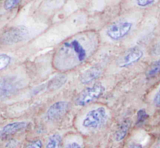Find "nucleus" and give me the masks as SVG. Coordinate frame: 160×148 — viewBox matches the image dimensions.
I'll return each mask as SVG.
<instances>
[{
    "mask_svg": "<svg viewBox=\"0 0 160 148\" xmlns=\"http://www.w3.org/2000/svg\"><path fill=\"white\" fill-rule=\"evenodd\" d=\"M93 36L73 37L61 44L54 54V66L61 71L75 68L82 64L94 49Z\"/></svg>",
    "mask_w": 160,
    "mask_h": 148,
    "instance_id": "1",
    "label": "nucleus"
},
{
    "mask_svg": "<svg viewBox=\"0 0 160 148\" xmlns=\"http://www.w3.org/2000/svg\"><path fill=\"white\" fill-rule=\"evenodd\" d=\"M108 118L107 110L99 107L90 111L82 120V126L87 129H98L106 122Z\"/></svg>",
    "mask_w": 160,
    "mask_h": 148,
    "instance_id": "2",
    "label": "nucleus"
},
{
    "mask_svg": "<svg viewBox=\"0 0 160 148\" xmlns=\"http://www.w3.org/2000/svg\"><path fill=\"white\" fill-rule=\"evenodd\" d=\"M28 35V30L25 26L19 25L11 27L4 31L0 36V43L5 46L17 44L26 38Z\"/></svg>",
    "mask_w": 160,
    "mask_h": 148,
    "instance_id": "3",
    "label": "nucleus"
},
{
    "mask_svg": "<svg viewBox=\"0 0 160 148\" xmlns=\"http://www.w3.org/2000/svg\"><path fill=\"white\" fill-rule=\"evenodd\" d=\"M105 88L101 83L98 82L90 87L86 88L80 92L76 99V104L80 107H84L90 104L97 99L100 98L104 93Z\"/></svg>",
    "mask_w": 160,
    "mask_h": 148,
    "instance_id": "4",
    "label": "nucleus"
},
{
    "mask_svg": "<svg viewBox=\"0 0 160 148\" xmlns=\"http://www.w3.org/2000/svg\"><path fill=\"white\" fill-rule=\"evenodd\" d=\"M133 24L129 21H118L113 23L106 31L108 37L114 41L122 39L127 36L131 31Z\"/></svg>",
    "mask_w": 160,
    "mask_h": 148,
    "instance_id": "5",
    "label": "nucleus"
},
{
    "mask_svg": "<svg viewBox=\"0 0 160 148\" xmlns=\"http://www.w3.org/2000/svg\"><path fill=\"white\" fill-rule=\"evenodd\" d=\"M18 80L13 77L0 78V99H6L13 96L18 89Z\"/></svg>",
    "mask_w": 160,
    "mask_h": 148,
    "instance_id": "6",
    "label": "nucleus"
},
{
    "mask_svg": "<svg viewBox=\"0 0 160 148\" xmlns=\"http://www.w3.org/2000/svg\"><path fill=\"white\" fill-rule=\"evenodd\" d=\"M70 104L67 101H58L52 104L47 112V118L49 121H57L61 119L68 111Z\"/></svg>",
    "mask_w": 160,
    "mask_h": 148,
    "instance_id": "7",
    "label": "nucleus"
},
{
    "mask_svg": "<svg viewBox=\"0 0 160 148\" xmlns=\"http://www.w3.org/2000/svg\"><path fill=\"white\" fill-rule=\"evenodd\" d=\"M28 123L25 121H14L6 125L0 130V138L5 140L11 138L13 136L22 132L27 128Z\"/></svg>",
    "mask_w": 160,
    "mask_h": 148,
    "instance_id": "8",
    "label": "nucleus"
},
{
    "mask_svg": "<svg viewBox=\"0 0 160 148\" xmlns=\"http://www.w3.org/2000/svg\"><path fill=\"white\" fill-rule=\"evenodd\" d=\"M144 53L139 48H133V49H130L125 55L122 61H121L120 67H126L138 62L141 58L143 57Z\"/></svg>",
    "mask_w": 160,
    "mask_h": 148,
    "instance_id": "9",
    "label": "nucleus"
},
{
    "mask_svg": "<svg viewBox=\"0 0 160 148\" xmlns=\"http://www.w3.org/2000/svg\"><path fill=\"white\" fill-rule=\"evenodd\" d=\"M101 70L100 67H92L88 70L85 71L79 77L80 81L82 84H89L93 81L96 80L101 75Z\"/></svg>",
    "mask_w": 160,
    "mask_h": 148,
    "instance_id": "10",
    "label": "nucleus"
},
{
    "mask_svg": "<svg viewBox=\"0 0 160 148\" xmlns=\"http://www.w3.org/2000/svg\"><path fill=\"white\" fill-rule=\"evenodd\" d=\"M130 125H131V122L129 119L125 120L119 125L115 133V139L116 141H122L123 139H125L130 129Z\"/></svg>",
    "mask_w": 160,
    "mask_h": 148,
    "instance_id": "11",
    "label": "nucleus"
},
{
    "mask_svg": "<svg viewBox=\"0 0 160 148\" xmlns=\"http://www.w3.org/2000/svg\"><path fill=\"white\" fill-rule=\"evenodd\" d=\"M46 148H62V137L60 134H53L47 140Z\"/></svg>",
    "mask_w": 160,
    "mask_h": 148,
    "instance_id": "12",
    "label": "nucleus"
},
{
    "mask_svg": "<svg viewBox=\"0 0 160 148\" xmlns=\"http://www.w3.org/2000/svg\"><path fill=\"white\" fill-rule=\"evenodd\" d=\"M66 81H67V78L64 75L56 76L53 79L50 80L48 84V88L50 89H58L64 86Z\"/></svg>",
    "mask_w": 160,
    "mask_h": 148,
    "instance_id": "13",
    "label": "nucleus"
},
{
    "mask_svg": "<svg viewBox=\"0 0 160 148\" xmlns=\"http://www.w3.org/2000/svg\"><path fill=\"white\" fill-rule=\"evenodd\" d=\"M160 74V59L158 61H155L153 64H152V65L149 67L148 71L147 72V76L148 78H153L155 77L158 76Z\"/></svg>",
    "mask_w": 160,
    "mask_h": 148,
    "instance_id": "14",
    "label": "nucleus"
},
{
    "mask_svg": "<svg viewBox=\"0 0 160 148\" xmlns=\"http://www.w3.org/2000/svg\"><path fill=\"white\" fill-rule=\"evenodd\" d=\"M12 61L11 57L5 53H0V72L7 68Z\"/></svg>",
    "mask_w": 160,
    "mask_h": 148,
    "instance_id": "15",
    "label": "nucleus"
},
{
    "mask_svg": "<svg viewBox=\"0 0 160 148\" xmlns=\"http://www.w3.org/2000/svg\"><path fill=\"white\" fill-rule=\"evenodd\" d=\"M21 2V0H5L3 7L6 10L10 11V10H12L14 8H16Z\"/></svg>",
    "mask_w": 160,
    "mask_h": 148,
    "instance_id": "16",
    "label": "nucleus"
},
{
    "mask_svg": "<svg viewBox=\"0 0 160 148\" xmlns=\"http://www.w3.org/2000/svg\"><path fill=\"white\" fill-rule=\"evenodd\" d=\"M149 118L148 114L147 113L144 109H141V110L138 111V114H137V123L138 125H141L143 123H144V121Z\"/></svg>",
    "mask_w": 160,
    "mask_h": 148,
    "instance_id": "17",
    "label": "nucleus"
},
{
    "mask_svg": "<svg viewBox=\"0 0 160 148\" xmlns=\"http://www.w3.org/2000/svg\"><path fill=\"white\" fill-rule=\"evenodd\" d=\"M25 148H42V142L41 140H35L29 142Z\"/></svg>",
    "mask_w": 160,
    "mask_h": 148,
    "instance_id": "18",
    "label": "nucleus"
},
{
    "mask_svg": "<svg viewBox=\"0 0 160 148\" xmlns=\"http://www.w3.org/2000/svg\"><path fill=\"white\" fill-rule=\"evenodd\" d=\"M135 2L140 7H148L152 5L155 0H135Z\"/></svg>",
    "mask_w": 160,
    "mask_h": 148,
    "instance_id": "19",
    "label": "nucleus"
},
{
    "mask_svg": "<svg viewBox=\"0 0 160 148\" xmlns=\"http://www.w3.org/2000/svg\"><path fill=\"white\" fill-rule=\"evenodd\" d=\"M5 140H7V141L4 145V148H16L18 146V143L15 140L10 138Z\"/></svg>",
    "mask_w": 160,
    "mask_h": 148,
    "instance_id": "20",
    "label": "nucleus"
},
{
    "mask_svg": "<svg viewBox=\"0 0 160 148\" xmlns=\"http://www.w3.org/2000/svg\"><path fill=\"white\" fill-rule=\"evenodd\" d=\"M151 53L153 56H158V55H160V42L154 45L153 47L152 48V52H151Z\"/></svg>",
    "mask_w": 160,
    "mask_h": 148,
    "instance_id": "21",
    "label": "nucleus"
},
{
    "mask_svg": "<svg viewBox=\"0 0 160 148\" xmlns=\"http://www.w3.org/2000/svg\"><path fill=\"white\" fill-rule=\"evenodd\" d=\"M153 104L155 105V107H160V89H158V91L155 94V97H154Z\"/></svg>",
    "mask_w": 160,
    "mask_h": 148,
    "instance_id": "22",
    "label": "nucleus"
},
{
    "mask_svg": "<svg viewBox=\"0 0 160 148\" xmlns=\"http://www.w3.org/2000/svg\"><path fill=\"white\" fill-rule=\"evenodd\" d=\"M65 148H82V146L79 143H76V142H72L66 145Z\"/></svg>",
    "mask_w": 160,
    "mask_h": 148,
    "instance_id": "23",
    "label": "nucleus"
},
{
    "mask_svg": "<svg viewBox=\"0 0 160 148\" xmlns=\"http://www.w3.org/2000/svg\"><path fill=\"white\" fill-rule=\"evenodd\" d=\"M128 148H142L141 146H139V145H133V146H129Z\"/></svg>",
    "mask_w": 160,
    "mask_h": 148,
    "instance_id": "24",
    "label": "nucleus"
}]
</instances>
